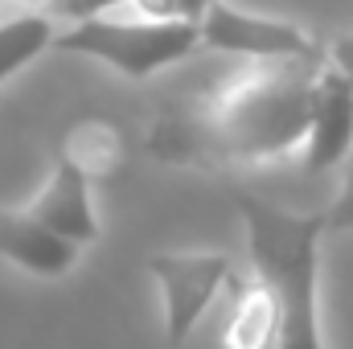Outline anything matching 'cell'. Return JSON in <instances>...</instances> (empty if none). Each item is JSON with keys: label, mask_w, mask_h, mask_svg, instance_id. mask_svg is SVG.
Returning a JSON list of instances; mask_svg holds the SVG:
<instances>
[{"label": "cell", "mask_w": 353, "mask_h": 349, "mask_svg": "<svg viewBox=\"0 0 353 349\" xmlns=\"http://www.w3.org/2000/svg\"><path fill=\"white\" fill-rule=\"evenodd\" d=\"M25 4H54V0H25Z\"/></svg>", "instance_id": "obj_15"}, {"label": "cell", "mask_w": 353, "mask_h": 349, "mask_svg": "<svg viewBox=\"0 0 353 349\" xmlns=\"http://www.w3.org/2000/svg\"><path fill=\"white\" fill-rule=\"evenodd\" d=\"M353 148V83L325 62L316 90H312V115L304 136V169L325 173L333 165H345Z\"/></svg>", "instance_id": "obj_6"}, {"label": "cell", "mask_w": 353, "mask_h": 349, "mask_svg": "<svg viewBox=\"0 0 353 349\" xmlns=\"http://www.w3.org/2000/svg\"><path fill=\"white\" fill-rule=\"evenodd\" d=\"M79 243L50 230L29 210H0V255L29 275H66L79 263Z\"/></svg>", "instance_id": "obj_8"}, {"label": "cell", "mask_w": 353, "mask_h": 349, "mask_svg": "<svg viewBox=\"0 0 353 349\" xmlns=\"http://www.w3.org/2000/svg\"><path fill=\"white\" fill-rule=\"evenodd\" d=\"M54 21L46 12H25L0 21V83H8L21 66H29L41 50L54 46Z\"/></svg>", "instance_id": "obj_9"}, {"label": "cell", "mask_w": 353, "mask_h": 349, "mask_svg": "<svg viewBox=\"0 0 353 349\" xmlns=\"http://www.w3.org/2000/svg\"><path fill=\"white\" fill-rule=\"evenodd\" d=\"M140 4V17H157V21H201L205 17V8L214 4V0H136Z\"/></svg>", "instance_id": "obj_11"}, {"label": "cell", "mask_w": 353, "mask_h": 349, "mask_svg": "<svg viewBox=\"0 0 353 349\" xmlns=\"http://www.w3.org/2000/svg\"><path fill=\"white\" fill-rule=\"evenodd\" d=\"M329 54L255 62L222 90L197 128V152L214 161H263L308 136L312 90Z\"/></svg>", "instance_id": "obj_1"}, {"label": "cell", "mask_w": 353, "mask_h": 349, "mask_svg": "<svg viewBox=\"0 0 353 349\" xmlns=\"http://www.w3.org/2000/svg\"><path fill=\"white\" fill-rule=\"evenodd\" d=\"M325 214H329V230H353V148H350V157H345V177H341L337 201Z\"/></svg>", "instance_id": "obj_12"}, {"label": "cell", "mask_w": 353, "mask_h": 349, "mask_svg": "<svg viewBox=\"0 0 353 349\" xmlns=\"http://www.w3.org/2000/svg\"><path fill=\"white\" fill-rule=\"evenodd\" d=\"M329 66H337V70L353 83V33L337 37V41L329 46Z\"/></svg>", "instance_id": "obj_14"}, {"label": "cell", "mask_w": 353, "mask_h": 349, "mask_svg": "<svg viewBox=\"0 0 353 349\" xmlns=\"http://www.w3.org/2000/svg\"><path fill=\"white\" fill-rule=\"evenodd\" d=\"M152 279L165 296V333L169 346H185V337L197 329L214 296L234 283V263L218 251H185V255H152Z\"/></svg>", "instance_id": "obj_4"}, {"label": "cell", "mask_w": 353, "mask_h": 349, "mask_svg": "<svg viewBox=\"0 0 353 349\" xmlns=\"http://www.w3.org/2000/svg\"><path fill=\"white\" fill-rule=\"evenodd\" d=\"M197 29H201V46L205 50L239 54V58H251V62L325 54L300 25L275 21V17H259V12H247V8H234L226 0H214L205 8V17L197 21Z\"/></svg>", "instance_id": "obj_5"}, {"label": "cell", "mask_w": 353, "mask_h": 349, "mask_svg": "<svg viewBox=\"0 0 353 349\" xmlns=\"http://www.w3.org/2000/svg\"><path fill=\"white\" fill-rule=\"evenodd\" d=\"M115 4H123V0H54V12L74 25V21H90V17H107Z\"/></svg>", "instance_id": "obj_13"}, {"label": "cell", "mask_w": 353, "mask_h": 349, "mask_svg": "<svg viewBox=\"0 0 353 349\" xmlns=\"http://www.w3.org/2000/svg\"><path fill=\"white\" fill-rule=\"evenodd\" d=\"M54 50L83 54L103 66H111L123 79H152L157 70L173 66L201 50L197 21H157V17H90L74 21L54 37Z\"/></svg>", "instance_id": "obj_3"}, {"label": "cell", "mask_w": 353, "mask_h": 349, "mask_svg": "<svg viewBox=\"0 0 353 349\" xmlns=\"http://www.w3.org/2000/svg\"><path fill=\"white\" fill-rule=\"evenodd\" d=\"M251 259L275 304V349H325L316 312V271L329 214H292L255 193H239Z\"/></svg>", "instance_id": "obj_2"}, {"label": "cell", "mask_w": 353, "mask_h": 349, "mask_svg": "<svg viewBox=\"0 0 353 349\" xmlns=\"http://www.w3.org/2000/svg\"><path fill=\"white\" fill-rule=\"evenodd\" d=\"M226 349H275V304L263 283L259 288L239 283V304L226 329Z\"/></svg>", "instance_id": "obj_10"}, {"label": "cell", "mask_w": 353, "mask_h": 349, "mask_svg": "<svg viewBox=\"0 0 353 349\" xmlns=\"http://www.w3.org/2000/svg\"><path fill=\"white\" fill-rule=\"evenodd\" d=\"M29 214L41 218L50 230H58L62 239H70L79 247L99 239V218H94V206H90V177L66 157L54 165L50 181L33 197Z\"/></svg>", "instance_id": "obj_7"}]
</instances>
